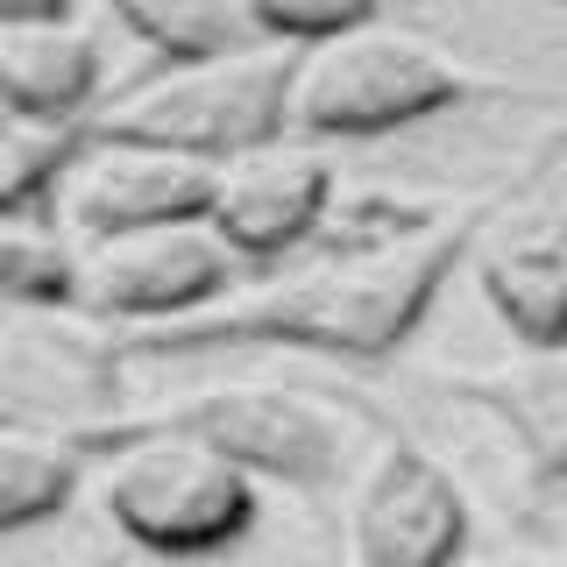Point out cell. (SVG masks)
Segmentation results:
<instances>
[{
    "mask_svg": "<svg viewBox=\"0 0 567 567\" xmlns=\"http://www.w3.org/2000/svg\"><path fill=\"white\" fill-rule=\"evenodd\" d=\"M511 206V192H483L468 206H377V227L319 235L312 256L248 277L235 298L114 341V362L142 354H220V348H291L327 362H390L447 277L475 256L483 227Z\"/></svg>",
    "mask_w": 567,
    "mask_h": 567,
    "instance_id": "6da1fadb",
    "label": "cell"
},
{
    "mask_svg": "<svg viewBox=\"0 0 567 567\" xmlns=\"http://www.w3.org/2000/svg\"><path fill=\"white\" fill-rule=\"evenodd\" d=\"M79 440L93 461H106L100 511L135 554L199 567V560H227L262 525V483L227 454H213L206 440L164 433V425L142 419L79 425Z\"/></svg>",
    "mask_w": 567,
    "mask_h": 567,
    "instance_id": "7a4b0ae2",
    "label": "cell"
},
{
    "mask_svg": "<svg viewBox=\"0 0 567 567\" xmlns=\"http://www.w3.org/2000/svg\"><path fill=\"white\" fill-rule=\"evenodd\" d=\"M496 93H511V85L468 71L433 35L369 14V22L298 50L284 128L319 142V150L327 142H377V135L419 128V121H440L468 100H496Z\"/></svg>",
    "mask_w": 567,
    "mask_h": 567,
    "instance_id": "3957f363",
    "label": "cell"
},
{
    "mask_svg": "<svg viewBox=\"0 0 567 567\" xmlns=\"http://www.w3.org/2000/svg\"><path fill=\"white\" fill-rule=\"evenodd\" d=\"M291 43H256L220 50V58H192V64H156L142 71L128 93H114L106 106L79 121L85 135H114V142H150V150H177L199 164H227V156L256 150L284 128L291 106Z\"/></svg>",
    "mask_w": 567,
    "mask_h": 567,
    "instance_id": "277c9868",
    "label": "cell"
},
{
    "mask_svg": "<svg viewBox=\"0 0 567 567\" xmlns=\"http://www.w3.org/2000/svg\"><path fill=\"white\" fill-rule=\"evenodd\" d=\"M142 425L192 433L213 454H227L235 468H248L256 483H284L298 496H333L348 475L341 412L284 383H220L185 404H164V412H142Z\"/></svg>",
    "mask_w": 567,
    "mask_h": 567,
    "instance_id": "5b68a950",
    "label": "cell"
},
{
    "mask_svg": "<svg viewBox=\"0 0 567 567\" xmlns=\"http://www.w3.org/2000/svg\"><path fill=\"white\" fill-rule=\"evenodd\" d=\"M256 277L206 220L135 227V235L79 241V306L114 327H177V319L235 298Z\"/></svg>",
    "mask_w": 567,
    "mask_h": 567,
    "instance_id": "8992f818",
    "label": "cell"
},
{
    "mask_svg": "<svg viewBox=\"0 0 567 567\" xmlns=\"http://www.w3.org/2000/svg\"><path fill=\"white\" fill-rule=\"evenodd\" d=\"M213 199V164L150 142H114L85 135L79 121L64 128V171H58V227L71 241H106L135 227H171V220H206Z\"/></svg>",
    "mask_w": 567,
    "mask_h": 567,
    "instance_id": "52a82bcc",
    "label": "cell"
},
{
    "mask_svg": "<svg viewBox=\"0 0 567 567\" xmlns=\"http://www.w3.org/2000/svg\"><path fill=\"white\" fill-rule=\"evenodd\" d=\"M327 220H333V156L306 135H270L256 150L213 164L206 227L256 277L306 256L327 235Z\"/></svg>",
    "mask_w": 567,
    "mask_h": 567,
    "instance_id": "ba28073f",
    "label": "cell"
},
{
    "mask_svg": "<svg viewBox=\"0 0 567 567\" xmlns=\"http://www.w3.org/2000/svg\"><path fill=\"white\" fill-rule=\"evenodd\" d=\"M475 539L468 496L412 433L383 425V447L354 483L348 567H461Z\"/></svg>",
    "mask_w": 567,
    "mask_h": 567,
    "instance_id": "9c48e42d",
    "label": "cell"
},
{
    "mask_svg": "<svg viewBox=\"0 0 567 567\" xmlns=\"http://www.w3.org/2000/svg\"><path fill=\"white\" fill-rule=\"evenodd\" d=\"M475 291L518 348H567V213H496L475 241Z\"/></svg>",
    "mask_w": 567,
    "mask_h": 567,
    "instance_id": "30bf717a",
    "label": "cell"
},
{
    "mask_svg": "<svg viewBox=\"0 0 567 567\" xmlns=\"http://www.w3.org/2000/svg\"><path fill=\"white\" fill-rule=\"evenodd\" d=\"M100 35L79 14H22L0 22V106L14 128H71L100 106Z\"/></svg>",
    "mask_w": 567,
    "mask_h": 567,
    "instance_id": "8fae6325",
    "label": "cell"
},
{
    "mask_svg": "<svg viewBox=\"0 0 567 567\" xmlns=\"http://www.w3.org/2000/svg\"><path fill=\"white\" fill-rule=\"evenodd\" d=\"M468 404L511 433L532 489H567V348H525L518 362L483 369V377H454Z\"/></svg>",
    "mask_w": 567,
    "mask_h": 567,
    "instance_id": "7c38bea8",
    "label": "cell"
},
{
    "mask_svg": "<svg viewBox=\"0 0 567 567\" xmlns=\"http://www.w3.org/2000/svg\"><path fill=\"white\" fill-rule=\"evenodd\" d=\"M85 454L79 433H43L0 412V539H22V532L58 525L85 489Z\"/></svg>",
    "mask_w": 567,
    "mask_h": 567,
    "instance_id": "4fadbf2b",
    "label": "cell"
},
{
    "mask_svg": "<svg viewBox=\"0 0 567 567\" xmlns=\"http://www.w3.org/2000/svg\"><path fill=\"white\" fill-rule=\"evenodd\" d=\"M106 8L121 14V29L156 64H192V58H220V50L256 43L248 0H106Z\"/></svg>",
    "mask_w": 567,
    "mask_h": 567,
    "instance_id": "5bb4252c",
    "label": "cell"
},
{
    "mask_svg": "<svg viewBox=\"0 0 567 567\" xmlns=\"http://www.w3.org/2000/svg\"><path fill=\"white\" fill-rule=\"evenodd\" d=\"M0 298L29 312L79 306V241L58 220H0Z\"/></svg>",
    "mask_w": 567,
    "mask_h": 567,
    "instance_id": "9a60e30c",
    "label": "cell"
},
{
    "mask_svg": "<svg viewBox=\"0 0 567 567\" xmlns=\"http://www.w3.org/2000/svg\"><path fill=\"white\" fill-rule=\"evenodd\" d=\"M369 14H383V0H248V22H256V35L291 43V50L319 43V35H341L354 22H369Z\"/></svg>",
    "mask_w": 567,
    "mask_h": 567,
    "instance_id": "2e32d148",
    "label": "cell"
},
{
    "mask_svg": "<svg viewBox=\"0 0 567 567\" xmlns=\"http://www.w3.org/2000/svg\"><path fill=\"white\" fill-rule=\"evenodd\" d=\"M71 0H0V22H22V14H64Z\"/></svg>",
    "mask_w": 567,
    "mask_h": 567,
    "instance_id": "e0dca14e",
    "label": "cell"
},
{
    "mask_svg": "<svg viewBox=\"0 0 567 567\" xmlns=\"http://www.w3.org/2000/svg\"><path fill=\"white\" fill-rule=\"evenodd\" d=\"M483 567H567L560 554H496V560H483Z\"/></svg>",
    "mask_w": 567,
    "mask_h": 567,
    "instance_id": "ac0fdd59",
    "label": "cell"
},
{
    "mask_svg": "<svg viewBox=\"0 0 567 567\" xmlns=\"http://www.w3.org/2000/svg\"><path fill=\"white\" fill-rule=\"evenodd\" d=\"M14 135V114H8V106H0V142H8Z\"/></svg>",
    "mask_w": 567,
    "mask_h": 567,
    "instance_id": "d6986e66",
    "label": "cell"
}]
</instances>
